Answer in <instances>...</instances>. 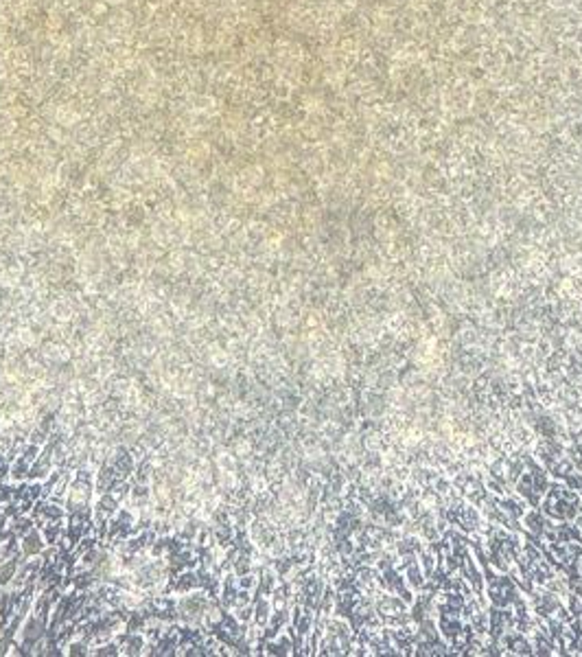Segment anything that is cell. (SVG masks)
<instances>
[{
    "instance_id": "3957f363",
    "label": "cell",
    "mask_w": 582,
    "mask_h": 657,
    "mask_svg": "<svg viewBox=\"0 0 582 657\" xmlns=\"http://www.w3.org/2000/svg\"><path fill=\"white\" fill-rule=\"evenodd\" d=\"M484 589H486V594L490 596V603L495 607H512L514 600L521 596V592L517 589V585H514L510 574H506V572H501V574L488 572Z\"/></svg>"
},
{
    "instance_id": "8fae6325",
    "label": "cell",
    "mask_w": 582,
    "mask_h": 657,
    "mask_svg": "<svg viewBox=\"0 0 582 657\" xmlns=\"http://www.w3.org/2000/svg\"><path fill=\"white\" fill-rule=\"evenodd\" d=\"M580 445H582V438H580Z\"/></svg>"
},
{
    "instance_id": "ba28073f",
    "label": "cell",
    "mask_w": 582,
    "mask_h": 657,
    "mask_svg": "<svg viewBox=\"0 0 582 657\" xmlns=\"http://www.w3.org/2000/svg\"><path fill=\"white\" fill-rule=\"evenodd\" d=\"M118 647H121V653L125 655H140L142 649H144V638L138 636V633H125L123 638H118Z\"/></svg>"
},
{
    "instance_id": "30bf717a",
    "label": "cell",
    "mask_w": 582,
    "mask_h": 657,
    "mask_svg": "<svg viewBox=\"0 0 582 657\" xmlns=\"http://www.w3.org/2000/svg\"><path fill=\"white\" fill-rule=\"evenodd\" d=\"M576 524L580 526V539H582V515H580V517L576 519Z\"/></svg>"
},
{
    "instance_id": "7a4b0ae2",
    "label": "cell",
    "mask_w": 582,
    "mask_h": 657,
    "mask_svg": "<svg viewBox=\"0 0 582 657\" xmlns=\"http://www.w3.org/2000/svg\"><path fill=\"white\" fill-rule=\"evenodd\" d=\"M547 486H550V475H547L545 467H541L539 462H534L530 458H525L523 471L519 475V480L514 482V491H517L532 508H539Z\"/></svg>"
},
{
    "instance_id": "6da1fadb",
    "label": "cell",
    "mask_w": 582,
    "mask_h": 657,
    "mask_svg": "<svg viewBox=\"0 0 582 657\" xmlns=\"http://www.w3.org/2000/svg\"><path fill=\"white\" fill-rule=\"evenodd\" d=\"M541 513L554 521H576L582 515V493L563 482H554L541 499Z\"/></svg>"
},
{
    "instance_id": "9c48e42d",
    "label": "cell",
    "mask_w": 582,
    "mask_h": 657,
    "mask_svg": "<svg viewBox=\"0 0 582 657\" xmlns=\"http://www.w3.org/2000/svg\"><path fill=\"white\" fill-rule=\"evenodd\" d=\"M97 655H121V647L118 644H103L99 647V651H94Z\"/></svg>"
},
{
    "instance_id": "5b68a950",
    "label": "cell",
    "mask_w": 582,
    "mask_h": 657,
    "mask_svg": "<svg viewBox=\"0 0 582 657\" xmlns=\"http://www.w3.org/2000/svg\"><path fill=\"white\" fill-rule=\"evenodd\" d=\"M44 545H47V541H44L42 530H33L31 528L29 532H25L20 537V550H22V556H25V559H33V556L42 554Z\"/></svg>"
},
{
    "instance_id": "52a82bcc",
    "label": "cell",
    "mask_w": 582,
    "mask_h": 657,
    "mask_svg": "<svg viewBox=\"0 0 582 657\" xmlns=\"http://www.w3.org/2000/svg\"><path fill=\"white\" fill-rule=\"evenodd\" d=\"M265 653H270V655H291V653H294V642H291V638L285 636V633H278L276 638L267 640Z\"/></svg>"
},
{
    "instance_id": "8992f818",
    "label": "cell",
    "mask_w": 582,
    "mask_h": 657,
    "mask_svg": "<svg viewBox=\"0 0 582 657\" xmlns=\"http://www.w3.org/2000/svg\"><path fill=\"white\" fill-rule=\"evenodd\" d=\"M171 587L175 589L177 594H188V592H195V589L201 587V581H199V572H191V570H182V574L175 578V583H171Z\"/></svg>"
},
{
    "instance_id": "277c9868",
    "label": "cell",
    "mask_w": 582,
    "mask_h": 657,
    "mask_svg": "<svg viewBox=\"0 0 582 657\" xmlns=\"http://www.w3.org/2000/svg\"><path fill=\"white\" fill-rule=\"evenodd\" d=\"M453 486L464 499H468L473 506H482V502L488 497V488L484 484V478H479L473 471H457L453 475Z\"/></svg>"
}]
</instances>
